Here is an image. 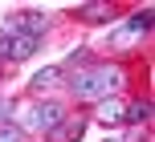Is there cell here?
Wrapping results in <instances>:
<instances>
[{
	"instance_id": "1",
	"label": "cell",
	"mask_w": 155,
	"mask_h": 142,
	"mask_svg": "<svg viewBox=\"0 0 155 142\" xmlns=\"http://www.w3.org/2000/svg\"><path fill=\"white\" fill-rule=\"evenodd\" d=\"M118 85H123V69H114V65H94V69H82V73L70 81V89H74L78 102H102V97H110Z\"/></svg>"
},
{
	"instance_id": "11",
	"label": "cell",
	"mask_w": 155,
	"mask_h": 142,
	"mask_svg": "<svg viewBox=\"0 0 155 142\" xmlns=\"http://www.w3.org/2000/svg\"><path fill=\"white\" fill-rule=\"evenodd\" d=\"M82 16H86V20H106V16H110V4H86Z\"/></svg>"
},
{
	"instance_id": "5",
	"label": "cell",
	"mask_w": 155,
	"mask_h": 142,
	"mask_svg": "<svg viewBox=\"0 0 155 142\" xmlns=\"http://www.w3.org/2000/svg\"><path fill=\"white\" fill-rule=\"evenodd\" d=\"M82 134H86V118H70L65 114L61 126L49 130V142H82Z\"/></svg>"
},
{
	"instance_id": "10",
	"label": "cell",
	"mask_w": 155,
	"mask_h": 142,
	"mask_svg": "<svg viewBox=\"0 0 155 142\" xmlns=\"http://www.w3.org/2000/svg\"><path fill=\"white\" fill-rule=\"evenodd\" d=\"M0 142H25V130L16 122H0Z\"/></svg>"
},
{
	"instance_id": "4",
	"label": "cell",
	"mask_w": 155,
	"mask_h": 142,
	"mask_svg": "<svg viewBox=\"0 0 155 142\" xmlns=\"http://www.w3.org/2000/svg\"><path fill=\"white\" fill-rule=\"evenodd\" d=\"M41 45V37H25V32H8V61H25Z\"/></svg>"
},
{
	"instance_id": "2",
	"label": "cell",
	"mask_w": 155,
	"mask_h": 142,
	"mask_svg": "<svg viewBox=\"0 0 155 142\" xmlns=\"http://www.w3.org/2000/svg\"><path fill=\"white\" fill-rule=\"evenodd\" d=\"M61 122H65V106L61 102L25 106V110H21V130H57Z\"/></svg>"
},
{
	"instance_id": "8",
	"label": "cell",
	"mask_w": 155,
	"mask_h": 142,
	"mask_svg": "<svg viewBox=\"0 0 155 142\" xmlns=\"http://www.w3.org/2000/svg\"><path fill=\"white\" fill-rule=\"evenodd\" d=\"M123 118H127V122H135V126H139V122L147 126V122H151V102H135V106H127Z\"/></svg>"
},
{
	"instance_id": "12",
	"label": "cell",
	"mask_w": 155,
	"mask_h": 142,
	"mask_svg": "<svg viewBox=\"0 0 155 142\" xmlns=\"http://www.w3.org/2000/svg\"><path fill=\"white\" fill-rule=\"evenodd\" d=\"M82 65H90V53H86V49H74V53L65 57V69H82Z\"/></svg>"
},
{
	"instance_id": "14",
	"label": "cell",
	"mask_w": 155,
	"mask_h": 142,
	"mask_svg": "<svg viewBox=\"0 0 155 142\" xmlns=\"http://www.w3.org/2000/svg\"><path fill=\"white\" fill-rule=\"evenodd\" d=\"M0 61H8V32H0Z\"/></svg>"
},
{
	"instance_id": "13",
	"label": "cell",
	"mask_w": 155,
	"mask_h": 142,
	"mask_svg": "<svg viewBox=\"0 0 155 142\" xmlns=\"http://www.w3.org/2000/svg\"><path fill=\"white\" fill-rule=\"evenodd\" d=\"M0 122H12V102H0Z\"/></svg>"
},
{
	"instance_id": "7",
	"label": "cell",
	"mask_w": 155,
	"mask_h": 142,
	"mask_svg": "<svg viewBox=\"0 0 155 142\" xmlns=\"http://www.w3.org/2000/svg\"><path fill=\"white\" fill-rule=\"evenodd\" d=\"M94 114H98V122H106V126H114V122H123V106H118L114 97H102Z\"/></svg>"
},
{
	"instance_id": "9",
	"label": "cell",
	"mask_w": 155,
	"mask_h": 142,
	"mask_svg": "<svg viewBox=\"0 0 155 142\" xmlns=\"http://www.w3.org/2000/svg\"><path fill=\"white\" fill-rule=\"evenodd\" d=\"M147 29H151V8H139V12L131 16V29H127V32L139 37V32H147Z\"/></svg>"
},
{
	"instance_id": "3",
	"label": "cell",
	"mask_w": 155,
	"mask_h": 142,
	"mask_svg": "<svg viewBox=\"0 0 155 142\" xmlns=\"http://www.w3.org/2000/svg\"><path fill=\"white\" fill-rule=\"evenodd\" d=\"M45 29H49V20L41 12H16V16H8V24H4V32H25V37H41Z\"/></svg>"
},
{
	"instance_id": "6",
	"label": "cell",
	"mask_w": 155,
	"mask_h": 142,
	"mask_svg": "<svg viewBox=\"0 0 155 142\" xmlns=\"http://www.w3.org/2000/svg\"><path fill=\"white\" fill-rule=\"evenodd\" d=\"M57 81H61V65H45V69H41V73H37V77H33V81H29V85H33V89H37V94H45V89H53V85H57Z\"/></svg>"
}]
</instances>
